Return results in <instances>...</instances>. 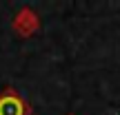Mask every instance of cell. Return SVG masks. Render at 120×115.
I'll use <instances>...</instances> for the list:
<instances>
[{
  "label": "cell",
  "mask_w": 120,
  "mask_h": 115,
  "mask_svg": "<svg viewBox=\"0 0 120 115\" xmlns=\"http://www.w3.org/2000/svg\"><path fill=\"white\" fill-rule=\"evenodd\" d=\"M25 102L13 93H4L0 98V115H25Z\"/></svg>",
  "instance_id": "6da1fadb"
}]
</instances>
